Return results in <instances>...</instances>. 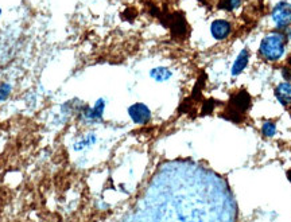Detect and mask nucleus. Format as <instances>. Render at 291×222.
<instances>
[{
	"label": "nucleus",
	"instance_id": "0eeeda50",
	"mask_svg": "<svg viewBox=\"0 0 291 222\" xmlns=\"http://www.w3.org/2000/svg\"><path fill=\"white\" fill-rule=\"evenodd\" d=\"M232 105L234 106V112L245 111L249 105V97L245 93H240L236 96V98L232 100Z\"/></svg>",
	"mask_w": 291,
	"mask_h": 222
},
{
	"label": "nucleus",
	"instance_id": "9d476101",
	"mask_svg": "<svg viewBox=\"0 0 291 222\" xmlns=\"http://www.w3.org/2000/svg\"><path fill=\"white\" fill-rule=\"evenodd\" d=\"M240 5V0H224L223 1V7L227 10H234Z\"/></svg>",
	"mask_w": 291,
	"mask_h": 222
},
{
	"label": "nucleus",
	"instance_id": "20e7f679",
	"mask_svg": "<svg viewBox=\"0 0 291 222\" xmlns=\"http://www.w3.org/2000/svg\"><path fill=\"white\" fill-rule=\"evenodd\" d=\"M210 33L219 41H223L231 34V23L224 19H217L212 23L210 27Z\"/></svg>",
	"mask_w": 291,
	"mask_h": 222
},
{
	"label": "nucleus",
	"instance_id": "f8f14e48",
	"mask_svg": "<svg viewBox=\"0 0 291 222\" xmlns=\"http://www.w3.org/2000/svg\"><path fill=\"white\" fill-rule=\"evenodd\" d=\"M290 38H291V30H290Z\"/></svg>",
	"mask_w": 291,
	"mask_h": 222
},
{
	"label": "nucleus",
	"instance_id": "6e6552de",
	"mask_svg": "<svg viewBox=\"0 0 291 222\" xmlns=\"http://www.w3.org/2000/svg\"><path fill=\"white\" fill-rule=\"evenodd\" d=\"M150 76L155 80V81H167L172 77V72L167 68H155L151 70Z\"/></svg>",
	"mask_w": 291,
	"mask_h": 222
},
{
	"label": "nucleus",
	"instance_id": "1a4fd4ad",
	"mask_svg": "<svg viewBox=\"0 0 291 222\" xmlns=\"http://www.w3.org/2000/svg\"><path fill=\"white\" fill-rule=\"evenodd\" d=\"M263 133L266 136H274L275 135V132H277V127L274 123L271 121H267V123H264V126H263Z\"/></svg>",
	"mask_w": 291,
	"mask_h": 222
},
{
	"label": "nucleus",
	"instance_id": "39448f33",
	"mask_svg": "<svg viewBox=\"0 0 291 222\" xmlns=\"http://www.w3.org/2000/svg\"><path fill=\"white\" fill-rule=\"evenodd\" d=\"M275 94L283 105L291 104V84H289V82L279 84L275 89Z\"/></svg>",
	"mask_w": 291,
	"mask_h": 222
},
{
	"label": "nucleus",
	"instance_id": "f257e3e1",
	"mask_svg": "<svg viewBox=\"0 0 291 222\" xmlns=\"http://www.w3.org/2000/svg\"><path fill=\"white\" fill-rule=\"evenodd\" d=\"M285 46H286L285 37L278 33H274V34L264 37L259 51L262 54L263 58H266L267 61H278L285 54Z\"/></svg>",
	"mask_w": 291,
	"mask_h": 222
},
{
	"label": "nucleus",
	"instance_id": "f03ea898",
	"mask_svg": "<svg viewBox=\"0 0 291 222\" xmlns=\"http://www.w3.org/2000/svg\"><path fill=\"white\" fill-rule=\"evenodd\" d=\"M272 20L279 27H286L291 23V3L281 1L272 10Z\"/></svg>",
	"mask_w": 291,
	"mask_h": 222
},
{
	"label": "nucleus",
	"instance_id": "9b49d317",
	"mask_svg": "<svg viewBox=\"0 0 291 222\" xmlns=\"http://www.w3.org/2000/svg\"><path fill=\"white\" fill-rule=\"evenodd\" d=\"M8 89H10V88L7 87V85H3V87L0 88V100H4L5 97H7V94L10 93Z\"/></svg>",
	"mask_w": 291,
	"mask_h": 222
},
{
	"label": "nucleus",
	"instance_id": "423d86ee",
	"mask_svg": "<svg viewBox=\"0 0 291 222\" xmlns=\"http://www.w3.org/2000/svg\"><path fill=\"white\" fill-rule=\"evenodd\" d=\"M249 61V53L244 48L241 50V53L237 55V58L234 61L233 63V68H232V74L233 76H239L240 73H243V70L247 68V65H248Z\"/></svg>",
	"mask_w": 291,
	"mask_h": 222
},
{
	"label": "nucleus",
	"instance_id": "7ed1b4c3",
	"mask_svg": "<svg viewBox=\"0 0 291 222\" xmlns=\"http://www.w3.org/2000/svg\"><path fill=\"white\" fill-rule=\"evenodd\" d=\"M128 115L136 124H146L151 119V112L142 102H136L128 108Z\"/></svg>",
	"mask_w": 291,
	"mask_h": 222
}]
</instances>
